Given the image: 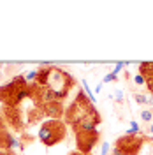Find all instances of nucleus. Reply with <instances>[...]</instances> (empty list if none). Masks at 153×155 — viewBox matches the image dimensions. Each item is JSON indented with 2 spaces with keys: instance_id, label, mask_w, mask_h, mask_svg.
Instances as JSON below:
<instances>
[{
  "instance_id": "8",
  "label": "nucleus",
  "mask_w": 153,
  "mask_h": 155,
  "mask_svg": "<svg viewBox=\"0 0 153 155\" xmlns=\"http://www.w3.org/2000/svg\"><path fill=\"white\" fill-rule=\"evenodd\" d=\"M21 148L19 139H16L9 129H2L0 130V150H16Z\"/></svg>"
},
{
  "instance_id": "23",
  "label": "nucleus",
  "mask_w": 153,
  "mask_h": 155,
  "mask_svg": "<svg viewBox=\"0 0 153 155\" xmlns=\"http://www.w3.org/2000/svg\"><path fill=\"white\" fill-rule=\"evenodd\" d=\"M93 90H95V94H100V90H102V83L95 85V88H93Z\"/></svg>"
},
{
  "instance_id": "18",
  "label": "nucleus",
  "mask_w": 153,
  "mask_h": 155,
  "mask_svg": "<svg viewBox=\"0 0 153 155\" xmlns=\"http://www.w3.org/2000/svg\"><path fill=\"white\" fill-rule=\"evenodd\" d=\"M134 83L135 85H146V79H144V76H141V74H135L134 76Z\"/></svg>"
},
{
  "instance_id": "12",
  "label": "nucleus",
  "mask_w": 153,
  "mask_h": 155,
  "mask_svg": "<svg viewBox=\"0 0 153 155\" xmlns=\"http://www.w3.org/2000/svg\"><path fill=\"white\" fill-rule=\"evenodd\" d=\"M125 134H141V127H139V124H137L135 120H132L129 130H125Z\"/></svg>"
},
{
  "instance_id": "13",
  "label": "nucleus",
  "mask_w": 153,
  "mask_h": 155,
  "mask_svg": "<svg viewBox=\"0 0 153 155\" xmlns=\"http://www.w3.org/2000/svg\"><path fill=\"white\" fill-rule=\"evenodd\" d=\"M141 120L146 122V124H150V122L153 120V111L151 109H143V111H141Z\"/></svg>"
},
{
  "instance_id": "1",
  "label": "nucleus",
  "mask_w": 153,
  "mask_h": 155,
  "mask_svg": "<svg viewBox=\"0 0 153 155\" xmlns=\"http://www.w3.org/2000/svg\"><path fill=\"white\" fill-rule=\"evenodd\" d=\"M74 85L76 79L67 71L46 64L37 69L35 83L28 85V99L35 102V107H42L48 102H63Z\"/></svg>"
},
{
  "instance_id": "6",
  "label": "nucleus",
  "mask_w": 153,
  "mask_h": 155,
  "mask_svg": "<svg viewBox=\"0 0 153 155\" xmlns=\"http://www.w3.org/2000/svg\"><path fill=\"white\" fill-rule=\"evenodd\" d=\"M74 134H76L77 152L81 153H90L100 141L99 130H74Z\"/></svg>"
},
{
  "instance_id": "9",
  "label": "nucleus",
  "mask_w": 153,
  "mask_h": 155,
  "mask_svg": "<svg viewBox=\"0 0 153 155\" xmlns=\"http://www.w3.org/2000/svg\"><path fill=\"white\" fill-rule=\"evenodd\" d=\"M41 109L44 111V116H48L49 120H62L65 115V107L62 102H48Z\"/></svg>"
},
{
  "instance_id": "21",
  "label": "nucleus",
  "mask_w": 153,
  "mask_h": 155,
  "mask_svg": "<svg viewBox=\"0 0 153 155\" xmlns=\"http://www.w3.org/2000/svg\"><path fill=\"white\" fill-rule=\"evenodd\" d=\"M109 148H111L109 143H102V155H109Z\"/></svg>"
},
{
  "instance_id": "17",
  "label": "nucleus",
  "mask_w": 153,
  "mask_h": 155,
  "mask_svg": "<svg viewBox=\"0 0 153 155\" xmlns=\"http://www.w3.org/2000/svg\"><path fill=\"white\" fill-rule=\"evenodd\" d=\"M116 79H118V76L113 74V72H109V74L104 76V83H113V81H116Z\"/></svg>"
},
{
  "instance_id": "15",
  "label": "nucleus",
  "mask_w": 153,
  "mask_h": 155,
  "mask_svg": "<svg viewBox=\"0 0 153 155\" xmlns=\"http://www.w3.org/2000/svg\"><path fill=\"white\" fill-rule=\"evenodd\" d=\"M146 99H148V95H143V94H135L134 95V101L137 104H146Z\"/></svg>"
},
{
  "instance_id": "16",
  "label": "nucleus",
  "mask_w": 153,
  "mask_h": 155,
  "mask_svg": "<svg viewBox=\"0 0 153 155\" xmlns=\"http://www.w3.org/2000/svg\"><path fill=\"white\" fill-rule=\"evenodd\" d=\"M32 143V136L30 134H23L21 136V148H25V145Z\"/></svg>"
},
{
  "instance_id": "4",
  "label": "nucleus",
  "mask_w": 153,
  "mask_h": 155,
  "mask_svg": "<svg viewBox=\"0 0 153 155\" xmlns=\"http://www.w3.org/2000/svg\"><path fill=\"white\" fill-rule=\"evenodd\" d=\"M67 136V124L63 120H46L41 124L39 139L44 146H55Z\"/></svg>"
},
{
  "instance_id": "24",
  "label": "nucleus",
  "mask_w": 153,
  "mask_h": 155,
  "mask_svg": "<svg viewBox=\"0 0 153 155\" xmlns=\"http://www.w3.org/2000/svg\"><path fill=\"white\" fill-rule=\"evenodd\" d=\"M146 104H148V106H153V95L146 99Z\"/></svg>"
},
{
  "instance_id": "25",
  "label": "nucleus",
  "mask_w": 153,
  "mask_h": 155,
  "mask_svg": "<svg viewBox=\"0 0 153 155\" xmlns=\"http://www.w3.org/2000/svg\"><path fill=\"white\" fill-rule=\"evenodd\" d=\"M69 155H90V153H81V152H77V150H76V152H70Z\"/></svg>"
},
{
  "instance_id": "20",
  "label": "nucleus",
  "mask_w": 153,
  "mask_h": 155,
  "mask_svg": "<svg viewBox=\"0 0 153 155\" xmlns=\"http://www.w3.org/2000/svg\"><path fill=\"white\" fill-rule=\"evenodd\" d=\"M125 67V64L123 62H120V64H116L115 65V69H113V71H111V72H113V74H116V76H118V72H120V71H122V69Z\"/></svg>"
},
{
  "instance_id": "11",
  "label": "nucleus",
  "mask_w": 153,
  "mask_h": 155,
  "mask_svg": "<svg viewBox=\"0 0 153 155\" xmlns=\"http://www.w3.org/2000/svg\"><path fill=\"white\" fill-rule=\"evenodd\" d=\"M44 118V111L41 109V107H32L28 111V124L30 125H34V124H37Z\"/></svg>"
},
{
  "instance_id": "14",
  "label": "nucleus",
  "mask_w": 153,
  "mask_h": 155,
  "mask_svg": "<svg viewBox=\"0 0 153 155\" xmlns=\"http://www.w3.org/2000/svg\"><path fill=\"white\" fill-rule=\"evenodd\" d=\"M25 79H27V83H35V79H37V69H32V71H28L27 74H25Z\"/></svg>"
},
{
  "instance_id": "5",
  "label": "nucleus",
  "mask_w": 153,
  "mask_h": 155,
  "mask_svg": "<svg viewBox=\"0 0 153 155\" xmlns=\"http://www.w3.org/2000/svg\"><path fill=\"white\" fill-rule=\"evenodd\" d=\"M144 141H151L143 134H123L116 139L113 155H137L143 148Z\"/></svg>"
},
{
  "instance_id": "26",
  "label": "nucleus",
  "mask_w": 153,
  "mask_h": 155,
  "mask_svg": "<svg viewBox=\"0 0 153 155\" xmlns=\"http://www.w3.org/2000/svg\"><path fill=\"white\" fill-rule=\"evenodd\" d=\"M148 132L153 136V124H150V125H148Z\"/></svg>"
},
{
  "instance_id": "2",
  "label": "nucleus",
  "mask_w": 153,
  "mask_h": 155,
  "mask_svg": "<svg viewBox=\"0 0 153 155\" xmlns=\"http://www.w3.org/2000/svg\"><path fill=\"white\" fill-rule=\"evenodd\" d=\"M63 122L70 127L81 125V124H95V125H99L102 122V116L97 111L93 101H90L86 92L81 88L76 94L74 101L69 104V107H65Z\"/></svg>"
},
{
  "instance_id": "19",
  "label": "nucleus",
  "mask_w": 153,
  "mask_h": 155,
  "mask_svg": "<svg viewBox=\"0 0 153 155\" xmlns=\"http://www.w3.org/2000/svg\"><path fill=\"white\" fill-rule=\"evenodd\" d=\"M115 99H116V102L122 104V102H123V92H122V90H116L115 92Z\"/></svg>"
},
{
  "instance_id": "3",
  "label": "nucleus",
  "mask_w": 153,
  "mask_h": 155,
  "mask_svg": "<svg viewBox=\"0 0 153 155\" xmlns=\"http://www.w3.org/2000/svg\"><path fill=\"white\" fill-rule=\"evenodd\" d=\"M28 97V83L23 74L14 76L11 81L0 87V102L2 106L18 107Z\"/></svg>"
},
{
  "instance_id": "10",
  "label": "nucleus",
  "mask_w": 153,
  "mask_h": 155,
  "mask_svg": "<svg viewBox=\"0 0 153 155\" xmlns=\"http://www.w3.org/2000/svg\"><path fill=\"white\" fill-rule=\"evenodd\" d=\"M139 74L146 79V88L153 95V62H141L139 64Z\"/></svg>"
},
{
  "instance_id": "7",
  "label": "nucleus",
  "mask_w": 153,
  "mask_h": 155,
  "mask_svg": "<svg viewBox=\"0 0 153 155\" xmlns=\"http://www.w3.org/2000/svg\"><path fill=\"white\" fill-rule=\"evenodd\" d=\"M2 115H4V122L5 125H9L14 132H23L25 129V122H23V111L18 107L4 106L2 107Z\"/></svg>"
},
{
  "instance_id": "22",
  "label": "nucleus",
  "mask_w": 153,
  "mask_h": 155,
  "mask_svg": "<svg viewBox=\"0 0 153 155\" xmlns=\"http://www.w3.org/2000/svg\"><path fill=\"white\" fill-rule=\"evenodd\" d=\"M0 155H16L14 150H0Z\"/></svg>"
}]
</instances>
